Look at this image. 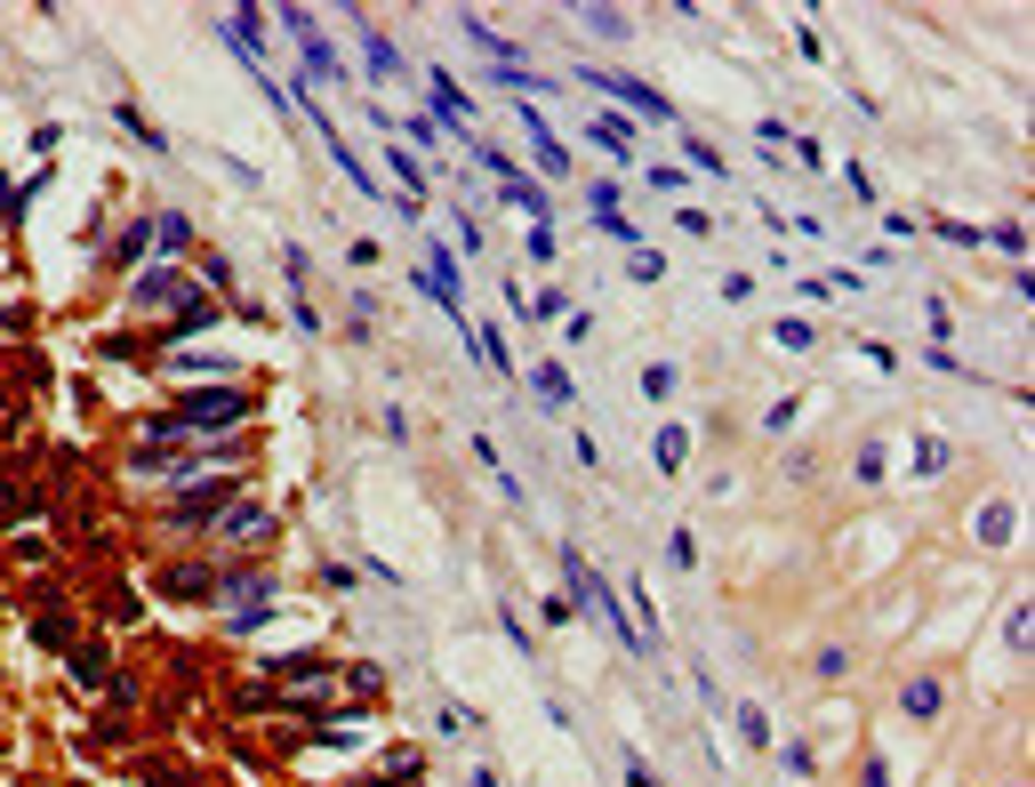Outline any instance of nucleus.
Wrapping results in <instances>:
<instances>
[{
    "label": "nucleus",
    "mask_w": 1035,
    "mask_h": 787,
    "mask_svg": "<svg viewBox=\"0 0 1035 787\" xmlns=\"http://www.w3.org/2000/svg\"><path fill=\"white\" fill-rule=\"evenodd\" d=\"M265 675H282V683H329L337 675V659L329 652H282V659H257Z\"/></svg>",
    "instance_id": "obj_8"
},
{
    "label": "nucleus",
    "mask_w": 1035,
    "mask_h": 787,
    "mask_svg": "<svg viewBox=\"0 0 1035 787\" xmlns=\"http://www.w3.org/2000/svg\"><path fill=\"white\" fill-rule=\"evenodd\" d=\"M771 337H779V346H787V354H803V346H811V322H779Z\"/></svg>",
    "instance_id": "obj_30"
},
{
    "label": "nucleus",
    "mask_w": 1035,
    "mask_h": 787,
    "mask_svg": "<svg viewBox=\"0 0 1035 787\" xmlns=\"http://www.w3.org/2000/svg\"><path fill=\"white\" fill-rule=\"evenodd\" d=\"M627 787H659V771H650L642 756H627Z\"/></svg>",
    "instance_id": "obj_34"
},
{
    "label": "nucleus",
    "mask_w": 1035,
    "mask_h": 787,
    "mask_svg": "<svg viewBox=\"0 0 1035 787\" xmlns=\"http://www.w3.org/2000/svg\"><path fill=\"white\" fill-rule=\"evenodd\" d=\"M282 273H290V290H305V273H314V258H305V242L282 250Z\"/></svg>",
    "instance_id": "obj_27"
},
{
    "label": "nucleus",
    "mask_w": 1035,
    "mask_h": 787,
    "mask_svg": "<svg viewBox=\"0 0 1035 787\" xmlns=\"http://www.w3.org/2000/svg\"><path fill=\"white\" fill-rule=\"evenodd\" d=\"M145 242H153V218H129V225H121V242H113V273H129Z\"/></svg>",
    "instance_id": "obj_16"
},
{
    "label": "nucleus",
    "mask_w": 1035,
    "mask_h": 787,
    "mask_svg": "<svg viewBox=\"0 0 1035 787\" xmlns=\"http://www.w3.org/2000/svg\"><path fill=\"white\" fill-rule=\"evenodd\" d=\"M250 394H241V386H201V394H185L177 410H161V418L145 426V442H153V451H161V442H201V434H225V426H241V418H250Z\"/></svg>",
    "instance_id": "obj_1"
},
{
    "label": "nucleus",
    "mask_w": 1035,
    "mask_h": 787,
    "mask_svg": "<svg viewBox=\"0 0 1035 787\" xmlns=\"http://www.w3.org/2000/svg\"><path fill=\"white\" fill-rule=\"evenodd\" d=\"M739 739L747 747H771V715L763 707H739Z\"/></svg>",
    "instance_id": "obj_24"
},
{
    "label": "nucleus",
    "mask_w": 1035,
    "mask_h": 787,
    "mask_svg": "<svg viewBox=\"0 0 1035 787\" xmlns=\"http://www.w3.org/2000/svg\"><path fill=\"white\" fill-rule=\"evenodd\" d=\"M859 787H891V764H883V756H867V771H859Z\"/></svg>",
    "instance_id": "obj_33"
},
{
    "label": "nucleus",
    "mask_w": 1035,
    "mask_h": 787,
    "mask_svg": "<svg viewBox=\"0 0 1035 787\" xmlns=\"http://www.w3.org/2000/svg\"><path fill=\"white\" fill-rule=\"evenodd\" d=\"M153 242H161L169 258H177V250H193V225H185L177 210H153Z\"/></svg>",
    "instance_id": "obj_17"
},
{
    "label": "nucleus",
    "mask_w": 1035,
    "mask_h": 787,
    "mask_svg": "<svg viewBox=\"0 0 1035 787\" xmlns=\"http://www.w3.org/2000/svg\"><path fill=\"white\" fill-rule=\"evenodd\" d=\"M1004 635H1012V652H1027V643H1035V619H1027V603H1012V619H1004Z\"/></svg>",
    "instance_id": "obj_28"
},
{
    "label": "nucleus",
    "mask_w": 1035,
    "mask_h": 787,
    "mask_svg": "<svg viewBox=\"0 0 1035 787\" xmlns=\"http://www.w3.org/2000/svg\"><path fill=\"white\" fill-rule=\"evenodd\" d=\"M225 506H233V474H217V483H201V491H185L177 506H169V523H177V531H193V523H217Z\"/></svg>",
    "instance_id": "obj_6"
},
{
    "label": "nucleus",
    "mask_w": 1035,
    "mask_h": 787,
    "mask_svg": "<svg viewBox=\"0 0 1035 787\" xmlns=\"http://www.w3.org/2000/svg\"><path fill=\"white\" fill-rule=\"evenodd\" d=\"M851 474H859V483H883V474H891V451H883V442H867V451H859V466H851Z\"/></svg>",
    "instance_id": "obj_23"
},
{
    "label": "nucleus",
    "mask_w": 1035,
    "mask_h": 787,
    "mask_svg": "<svg viewBox=\"0 0 1035 787\" xmlns=\"http://www.w3.org/2000/svg\"><path fill=\"white\" fill-rule=\"evenodd\" d=\"M659 273H667V258H659V250H635V265H627V282H659Z\"/></svg>",
    "instance_id": "obj_29"
},
{
    "label": "nucleus",
    "mask_w": 1035,
    "mask_h": 787,
    "mask_svg": "<svg viewBox=\"0 0 1035 787\" xmlns=\"http://www.w3.org/2000/svg\"><path fill=\"white\" fill-rule=\"evenodd\" d=\"M1004 538H1012V498H995L980 515V546H1004Z\"/></svg>",
    "instance_id": "obj_21"
},
{
    "label": "nucleus",
    "mask_w": 1035,
    "mask_h": 787,
    "mask_svg": "<svg viewBox=\"0 0 1035 787\" xmlns=\"http://www.w3.org/2000/svg\"><path fill=\"white\" fill-rule=\"evenodd\" d=\"M642 394L667 402V394H674V362H650V370H642Z\"/></svg>",
    "instance_id": "obj_26"
},
{
    "label": "nucleus",
    "mask_w": 1035,
    "mask_h": 787,
    "mask_svg": "<svg viewBox=\"0 0 1035 787\" xmlns=\"http://www.w3.org/2000/svg\"><path fill=\"white\" fill-rule=\"evenodd\" d=\"M345 17H354V32H362V64H369V81H402V49L386 41V32H369L362 9H345Z\"/></svg>",
    "instance_id": "obj_7"
},
{
    "label": "nucleus",
    "mask_w": 1035,
    "mask_h": 787,
    "mask_svg": "<svg viewBox=\"0 0 1035 787\" xmlns=\"http://www.w3.org/2000/svg\"><path fill=\"white\" fill-rule=\"evenodd\" d=\"M682 153H690V169H707V178H722V153H714V145H699V137H690Z\"/></svg>",
    "instance_id": "obj_32"
},
{
    "label": "nucleus",
    "mask_w": 1035,
    "mask_h": 787,
    "mask_svg": "<svg viewBox=\"0 0 1035 787\" xmlns=\"http://www.w3.org/2000/svg\"><path fill=\"white\" fill-rule=\"evenodd\" d=\"M650 458H659V474H682V458H690V434H682V426H667V434H659V451H650Z\"/></svg>",
    "instance_id": "obj_20"
},
{
    "label": "nucleus",
    "mask_w": 1035,
    "mask_h": 787,
    "mask_svg": "<svg viewBox=\"0 0 1035 787\" xmlns=\"http://www.w3.org/2000/svg\"><path fill=\"white\" fill-rule=\"evenodd\" d=\"M947 466V442H915V474H940Z\"/></svg>",
    "instance_id": "obj_31"
},
{
    "label": "nucleus",
    "mask_w": 1035,
    "mask_h": 787,
    "mask_svg": "<svg viewBox=\"0 0 1035 787\" xmlns=\"http://www.w3.org/2000/svg\"><path fill=\"white\" fill-rule=\"evenodd\" d=\"M586 210H595V225H602V218H618V185H610V178H595V185H586Z\"/></svg>",
    "instance_id": "obj_25"
},
{
    "label": "nucleus",
    "mask_w": 1035,
    "mask_h": 787,
    "mask_svg": "<svg viewBox=\"0 0 1035 787\" xmlns=\"http://www.w3.org/2000/svg\"><path fill=\"white\" fill-rule=\"evenodd\" d=\"M570 81H586V89H602V97H618V105H635L642 121H674V105L659 89H642V81H627V73H602V64H578Z\"/></svg>",
    "instance_id": "obj_3"
},
{
    "label": "nucleus",
    "mask_w": 1035,
    "mask_h": 787,
    "mask_svg": "<svg viewBox=\"0 0 1035 787\" xmlns=\"http://www.w3.org/2000/svg\"><path fill=\"white\" fill-rule=\"evenodd\" d=\"M426 97H434V129H450V145H466V113H474V97H466L450 73H442V64L426 73Z\"/></svg>",
    "instance_id": "obj_4"
},
{
    "label": "nucleus",
    "mask_w": 1035,
    "mask_h": 787,
    "mask_svg": "<svg viewBox=\"0 0 1035 787\" xmlns=\"http://www.w3.org/2000/svg\"><path fill=\"white\" fill-rule=\"evenodd\" d=\"M498 185H506V201H514V210H530L538 225H546V218H555V201H546V185H530V178H522V169H506V178H498Z\"/></svg>",
    "instance_id": "obj_11"
},
{
    "label": "nucleus",
    "mask_w": 1035,
    "mask_h": 787,
    "mask_svg": "<svg viewBox=\"0 0 1035 787\" xmlns=\"http://www.w3.org/2000/svg\"><path fill=\"white\" fill-rule=\"evenodd\" d=\"M386 169H394V185H402V201H418V185H426V169H418V153H402V145H386Z\"/></svg>",
    "instance_id": "obj_18"
},
{
    "label": "nucleus",
    "mask_w": 1035,
    "mask_h": 787,
    "mask_svg": "<svg viewBox=\"0 0 1035 787\" xmlns=\"http://www.w3.org/2000/svg\"><path fill=\"white\" fill-rule=\"evenodd\" d=\"M169 595L177 603H217V571H169Z\"/></svg>",
    "instance_id": "obj_15"
},
{
    "label": "nucleus",
    "mask_w": 1035,
    "mask_h": 787,
    "mask_svg": "<svg viewBox=\"0 0 1035 787\" xmlns=\"http://www.w3.org/2000/svg\"><path fill=\"white\" fill-rule=\"evenodd\" d=\"M217 538H225V546H265V538H273V506L233 498L225 515H217Z\"/></svg>",
    "instance_id": "obj_5"
},
{
    "label": "nucleus",
    "mask_w": 1035,
    "mask_h": 787,
    "mask_svg": "<svg viewBox=\"0 0 1035 787\" xmlns=\"http://www.w3.org/2000/svg\"><path fill=\"white\" fill-rule=\"evenodd\" d=\"M121 129H129V137H136V145H145V153H169V137H161V129H153L145 113H136L129 97H121Z\"/></svg>",
    "instance_id": "obj_19"
},
{
    "label": "nucleus",
    "mask_w": 1035,
    "mask_h": 787,
    "mask_svg": "<svg viewBox=\"0 0 1035 787\" xmlns=\"http://www.w3.org/2000/svg\"><path fill=\"white\" fill-rule=\"evenodd\" d=\"M201 330H217V297H185L169 314V337H201Z\"/></svg>",
    "instance_id": "obj_12"
},
{
    "label": "nucleus",
    "mask_w": 1035,
    "mask_h": 787,
    "mask_svg": "<svg viewBox=\"0 0 1035 787\" xmlns=\"http://www.w3.org/2000/svg\"><path fill=\"white\" fill-rule=\"evenodd\" d=\"M185 297H201V290H193V273H185L177 258H161V265H145V273L129 282V314H153V305H169V314H177Z\"/></svg>",
    "instance_id": "obj_2"
},
{
    "label": "nucleus",
    "mask_w": 1035,
    "mask_h": 787,
    "mask_svg": "<svg viewBox=\"0 0 1035 787\" xmlns=\"http://www.w3.org/2000/svg\"><path fill=\"white\" fill-rule=\"evenodd\" d=\"M586 137H595L610 161H635V145H642V129H635V121H618V113H595V121H586Z\"/></svg>",
    "instance_id": "obj_9"
},
{
    "label": "nucleus",
    "mask_w": 1035,
    "mask_h": 787,
    "mask_svg": "<svg viewBox=\"0 0 1035 787\" xmlns=\"http://www.w3.org/2000/svg\"><path fill=\"white\" fill-rule=\"evenodd\" d=\"M900 707L915 715V724H931V715L947 707V692H940V683H931V675H907V683H900Z\"/></svg>",
    "instance_id": "obj_10"
},
{
    "label": "nucleus",
    "mask_w": 1035,
    "mask_h": 787,
    "mask_svg": "<svg viewBox=\"0 0 1035 787\" xmlns=\"http://www.w3.org/2000/svg\"><path fill=\"white\" fill-rule=\"evenodd\" d=\"M386 129H402V137H409V145H426V153H442V129H434L426 113H409V121H386Z\"/></svg>",
    "instance_id": "obj_22"
},
{
    "label": "nucleus",
    "mask_w": 1035,
    "mask_h": 787,
    "mask_svg": "<svg viewBox=\"0 0 1035 787\" xmlns=\"http://www.w3.org/2000/svg\"><path fill=\"white\" fill-rule=\"evenodd\" d=\"M578 24L595 32V41H635V24H627V9H602V0H595V9H578Z\"/></svg>",
    "instance_id": "obj_14"
},
{
    "label": "nucleus",
    "mask_w": 1035,
    "mask_h": 787,
    "mask_svg": "<svg viewBox=\"0 0 1035 787\" xmlns=\"http://www.w3.org/2000/svg\"><path fill=\"white\" fill-rule=\"evenodd\" d=\"M530 386L546 394V410H570V402H578V386H570V370H562V362H538V370H530Z\"/></svg>",
    "instance_id": "obj_13"
}]
</instances>
